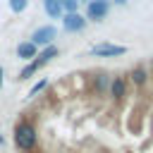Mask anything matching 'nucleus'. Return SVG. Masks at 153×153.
I'll return each mask as SVG.
<instances>
[{
	"label": "nucleus",
	"instance_id": "nucleus-11",
	"mask_svg": "<svg viewBox=\"0 0 153 153\" xmlns=\"http://www.w3.org/2000/svg\"><path fill=\"white\" fill-rule=\"evenodd\" d=\"M41 67H43V65H41V62H38L36 57H33L31 62H26V65H24V67L19 69V74H17V79H22V81H24V79H31L33 74H38V69H41Z\"/></svg>",
	"mask_w": 153,
	"mask_h": 153
},
{
	"label": "nucleus",
	"instance_id": "nucleus-8",
	"mask_svg": "<svg viewBox=\"0 0 153 153\" xmlns=\"http://www.w3.org/2000/svg\"><path fill=\"white\" fill-rule=\"evenodd\" d=\"M36 55H38V48H36L31 41H22V43L17 45V57H19V60H24V62H31Z\"/></svg>",
	"mask_w": 153,
	"mask_h": 153
},
{
	"label": "nucleus",
	"instance_id": "nucleus-6",
	"mask_svg": "<svg viewBox=\"0 0 153 153\" xmlns=\"http://www.w3.org/2000/svg\"><path fill=\"white\" fill-rule=\"evenodd\" d=\"M62 29H65L67 33L84 31V29H86V17L79 14V12H67V14H62Z\"/></svg>",
	"mask_w": 153,
	"mask_h": 153
},
{
	"label": "nucleus",
	"instance_id": "nucleus-18",
	"mask_svg": "<svg viewBox=\"0 0 153 153\" xmlns=\"http://www.w3.org/2000/svg\"><path fill=\"white\" fill-rule=\"evenodd\" d=\"M79 2H86V5H88V2H91V0H79Z\"/></svg>",
	"mask_w": 153,
	"mask_h": 153
},
{
	"label": "nucleus",
	"instance_id": "nucleus-7",
	"mask_svg": "<svg viewBox=\"0 0 153 153\" xmlns=\"http://www.w3.org/2000/svg\"><path fill=\"white\" fill-rule=\"evenodd\" d=\"M110 81H112V76H110L108 72H96V74L91 76V88H93V93H96V96H108Z\"/></svg>",
	"mask_w": 153,
	"mask_h": 153
},
{
	"label": "nucleus",
	"instance_id": "nucleus-13",
	"mask_svg": "<svg viewBox=\"0 0 153 153\" xmlns=\"http://www.w3.org/2000/svg\"><path fill=\"white\" fill-rule=\"evenodd\" d=\"M60 7L62 12H79V0H60Z\"/></svg>",
	"mask_w": 153,
	"mask_h": 153
},
{
	"label": "nucleus",
	"instance_id": "nucleus-1",
	"mask_svg": "<svg viewBox=\"0 0 153 153\" xmlns=\"http://www.w3.org/2000/svg\"><path fill=\"white\" fill-rule=\"evenodd\" d=\"M12 143L17 151L22 153H33L36 146H38V129L31 120L26 117H19L12 127Z\"/></svg>",
	"mask_w": 153,
	"mask_h": 153
},
{
	"label": "nucleus",
	"instance_id": "nucleus-16",
	"mask_svg": "<svg viewBox=\"0 0 153 153\" xmlns=\"http://www.w3.org/2000/svg\"><path fill=\"white\" fill-rule=\"evenodd\" d=\"M2 84H5V69L0 67V88H2Z\"/></svg>",
	"mask_w": 153,
	"mask_h": 153
},
{
	"label": "nucleus",
	"instance_id": "nucleus-2",
	"mask_svg": "<svg viewBox=\"0 0 153 153\" xmlns=\"http://www.w3.org/2000/svg\"><path fill=\"white\" fill-rule=\"evenodd\" d=\"M57 38V29L53 24H45V26H38L33 29V33L29 36V41L36 45V48H45V45H53V41Z\"/></svg>",
	"mask_w": 153,
	"mask_h": 153
},
{
	"label": "nucleus",
	"instance_id": "nucleus-15",
	"mask_svg": "<svg viewBox=\"0 0 153 153\" xmlns=\"http://www.w3.org/2000/svg\"><path fill=\"white\" fill-rule=\"evenodd\" d=\"M48 86V79H41V81H36L33 86H31V91H29V98H33V96H38L43 88Z\"/></svg>",
	"mask_w": 153,
	"mask_h": 153
},
{
	"label": "nucleus",
	"instance_id": "nucleus-10",
	"mask_svg": "<svg viewBox=\"0 0 153 153\" xmlns=\"http://www.w3.org/2000/svg\"><path fill=\"white\" fill-rule=\"evenodd\" d=\"M57 55H60V48L53 43V45H45V48H41V50H38V55H36V60H38V62L45 67V65H48L50 60H55Z\"/></svg>",
	"mask_w": 153,
	"mask_h": 153
},
{
	"label": "nucleus",
	"instance_id": "nucleus-3",
	"mask_svg": "<svg viewBox=\"0 0 153 153\" xmlns=\"http://www.w3.org/2000/svg\"><path fill=\"white\" fill-rule=\"evenodd\" d=\"M110 12V0H91L86 5V22H103Z\"/></svg>",
	"mask_w": 153,
	"mask_h": 153
},
{
	"label": "nucleus",
	"instance_id": "nucleus-5",
	"mask_svg": "<svg viewBox=\"0 0 153 153\" xmlns=\"http://www.w3.org/2000/svg\"><path fill=\"white\" fill-rule=\"evenodd\" d=\"M108 96H110L115 103H122V100L129 96V81H127V76H112Z\"/></svg>",
	"mask_w": 153,
	"mask_h": 153
},
{
	"label": "nucleus",
	"instance_id": "nucleus-14",
	"mask_svg": "<svg viewBox=\"0 0 153 153\" xmlns=\"http://www.w3.org/2000/svg\"><path fill=\"white\" fill-rule=\"evenodd\" d=\"M26 5H29V0H10V10L14 14H22L26 10Z\"/></svg>",
	"mask_w": 153,
	"mask_h": 153
},
{
	"label": "nucleus",
	"instance_id": "nucleus-4",
	"mask_svg": "<svg viewBox=\"0 0 153 153\" xmlns=\"http://www.w3.org/2000/svg\"><path fill=\"white\" fill-rule=\"evenodd\" d=\"M127 53V45H117V43H98L88 50V55L93 57H120Z\"/></svg>",
	"mask_w": 153,
	"mask_h": 153
},
{
	"label": "nucleus",
	"instance_id": "nucleus-9",
	"mask_svg": "<svg viewBox=\"0 0 153 153\" xmlns=\"http://www.w3.org/2000/svg\"><path fill=\"white\" fill-rule=\"evenodd\" d=\"M127 81H129V84H134V86H139V88H141V86H146V84H148V72H146V67L136 65V67L127 74Z\"/></svg>",
	"mask_w": 153,
	"mask_h": 153
},
{
	"label": "nucleus",
	"instance_id": "nucleus-17",
	"mask_svg": "<svg viewBox=\"0 0 153 153\" xmlns=\"http://www.w3.org/2000/svg\"><path fill=\"white\" fill-rule=\"evenodd\" d=\"M115 5H127V0H112Z\"/></svg>",
	"mask_w": 153,
	"mask_h": 153
},
{
	"label": "nucleus",
	"instance_id": "nucleus-12",
	"mask_svg": "<svg viewBox=\"0 0 153 153\" xmlns=\"http://www.w3.org/2000/svg\"><path fill=\"white\" fill-rule=\"evenodd\" d=\"M43 10L50 19H62V7H60V0H43Z\"/></svg>",
	"mask_w": 153,
	"mask_h": 153
}]
</instances>
